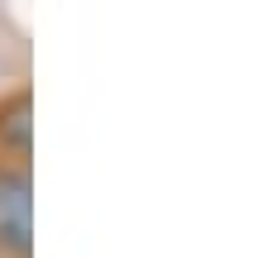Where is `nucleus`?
<instances>
[{
    "mask_svg": "<svg viewBox=\"0 0 254 258\" xmlns=\"http://www.w3.org/2000/svg\"><path fill=\"white\" fill-rule=\"evenodd\" d=\"M34 249V186L24 167H0V253L29 258Z\"/></svg>",
    "mask_w": 254,
    "mask_h": 258,
    "instance_id": "f257e3e1",
    "label": "nucleus"
},
{
    "mask_svg": "<svg viewBox=\"0 0 254 258\" xmlns=\"http://www.w3.org/2000/svg\"><path fill=\"white\" fill-rule=\"evenodd\" d=\"M0 144L15 158H29V148H34V101H29V91H15L0 105Z\"/></svg>",
    "mask_w": 254,
    "mask_h": 258,
    "instance_id": "f03ea898",
    "label": "nucleus"
}]
</instances>
